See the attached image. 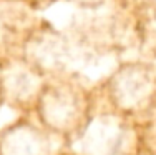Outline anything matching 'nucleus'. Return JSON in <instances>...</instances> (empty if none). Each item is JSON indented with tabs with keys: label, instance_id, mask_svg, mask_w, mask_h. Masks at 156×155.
Returning <instances> with one entry per match:
<instances>
[{
	"label": "nucleus",
	"instance_id": "obj_5",
	"mask_svg": "<svg viewBox=\"0 0 156 155\" xmlns=\"http://www.w3.org/2000/svg\"><path fill=\"white\" fill-rule=\"evenodd\" d=\"M53 155H83L81 152H73V150H65V149H60L58 152H55Z\"/></svg>",
	"mask_w": 156,
	"mask_h": 155
},
{
	"label": "nucleus",
	"instance_id": "obj_6",
	"mask_svg": "<svg viewBox=\"0 0 156 155\" xmlns=\"http://www.w3.org/2000/svg\"><path fill=\"white\" fill-rule=\"evenodd\" d=\"M3 103V98H2V73H0V105Z\"/></svg>",
	"mask_w": 156,
	"mask_h": 155
},
{
	"label": "nucleus",
	"instance_id": "obj_3",
	"mask_svg": "<svg viewBox=\"0 0 156 155\" xmlns=\"http://www.w3.org/2000/svg\"><path fill=\"white\" fill-rule=\"evenodd\" d=\"M23 113L0 128V155H53L63 143L35 117Z\"/></svg>",
	"mask_w": 156,
	"mask_h": 155
},
{
	"label": "nucleus",
	"instance_id": "obj_2",
	"mask_svg": "<svg viewBox=\"0 0 156 155\" xmlns=\"http://www.w3.org/2000/svg\"><path fill=\"white\" fill-rule=\"evenodd\" d=\"M105 97L116 115L129 122L146 119L156 109V68L143 62L123 64L106 80Z\"/></svg>",
	"mask_w": 156,
	"mask_h": 155
},
{
	"label": "nucleus",
	"instance_id": "obj_1",
	"mask_svg": "<svg viewBox=\"0 0 156 155\" xmlns=\"http://www.w3.org/2000/svg\"><path fill=\"white\" fill-rule=\"evenodd\" d=\"M33 117L63 145L76 142L93 117V98L87 87L72 79L45 82Z\"/></svg>",
	"mask_w": 156,
	"mask_h": 155
},
{
	"label": "nucleus",
	"instance_id": "obj_4",
	"mask_svg": "<svg viewBox=\"0 0 156 155\" xmlns=\"http://www.w3.org/2000/svg\"><path fill=\"white\" fill-rule=\"evenodd\" d=\"M3 103L22 113H32L47 79L40 67L27 60L0 65Z\"/></svg>",
	"mask_w": 156,
	"mask_h": 155
},
{
	"label": "nucleus",
	"instance_id": "obj_7",
	"mask_svg": "<svg viewBox=\"0 0 156 155\" xmlns=\"http://www.w3.org/2000/svg\"><path fill=\"white\" fill-rule=\"evenodd\" d=\"M154 153H156V152H154Z\"/></svg>",
	"mask_w": 156,
	"mask_h": 155
}]
</instances>
